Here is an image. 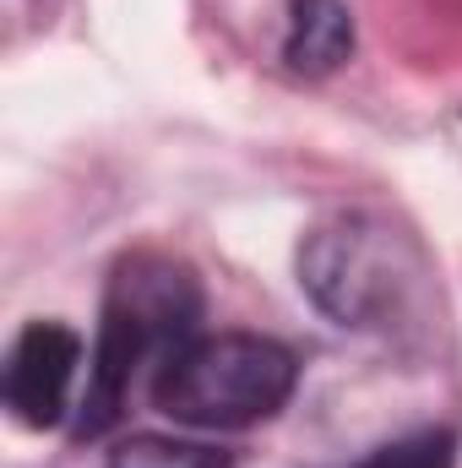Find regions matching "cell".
Masks as SVG:
<instances>
[{"label":"cell","instance_id":"6da1fadb","mask_svg":"<svg viewBox=\"0 0 462 468\" xmlns=\"http://www.w3.org/2000/svg\"><path fill=\"white\" fill-rule=\"evenodd\" d=\"M196 316H202V289L180 261L131 256L110 278V294H104V327H99L93 376H88L77 431L82 436L110 431L136 370L163 365L174 349H185L196 338Z\"/></svg>","mask_w":462,"mask_h":468},{"label":"cell","instance_id":"7a4b0ae2","mask_svg":"<svg viewBox=\"0 0 462 468\" xmlns=\"http://www.w3.org/2000/svg\"><path fill=\"white\" fill-rule=\"evenodd\" d=\"M289 392L294 354L256 333H196L152 376L158 409L191 431H239L272 420L289 403Z\"/></svg>","mask_w":462,"mask_h":468},{"label":"cell","instance_id":"3957f363","mask_svg":"<svg viewBox=\"0 0 462 468\" xmlns=\"http://www.w3.org/2000/svg\"><path fill=\"white\" fill-rule=\"evenodd\" d=\"M77 365H82V338L60 322H33L16 349L5 359V403L22 425L44 431L60 425L71 409V387H77Z\"/></svg>","mask_w":462,"mask_h":468},{"label":"cell","instance_id":"277c9868","mask_svg":"<svg viewBox=\"0 0 462 468\" xmlns=\"http://www.w3.org/2000/svg\"><path fill=\"white\" fill-rule=\"evenodd\" d=\"M353 49V22L338 0H294L283 27V60L305 77L338 71Z\"/></svg>","mask_w":462,"mask_h":468},{"label":"cell","instance_id":"5b68a950","mask_svg":"<svg viewBox=\"0 0 462 468\" xmlns=\"http://www.w3.org/2000/svg\"><path fill=\"white\" fill-rule=\"evenodd\" d=\"M110 468H229L224 452L202 447V441H174V436H136L125 441Z\"/></svg>","mask_w":462,"mask_h":468},{"label":"cell","instance_id":"8992f818","mask_svg":"<svg viewBox=\"0 0 462 468\" xmlns=\"http://www.w3.org/2000/svg\"><path fill=\"white\" fill-rule=\"evenodd\" d=\"M370 468H452V436H414V441L381 447Z\"/></svg>","mask_w":462,"mask_h":468}]
</instances>
